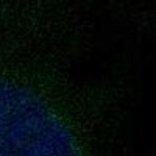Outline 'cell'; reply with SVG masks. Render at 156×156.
<instances>
[{"label":"cell","instance_id":"6da1fadb","mask_svg":"<svg viewBox=\"0 0 156 156\" xmlns=\"http://www.w3.org/2000/svg\"><path fill=\"white\" fill-rule=\"evenodd\" d=\"M0 156H84L75 133L41 94L0 78Z\"/></svg>","mask_w":156,"mask_h":156}]
</instances>
